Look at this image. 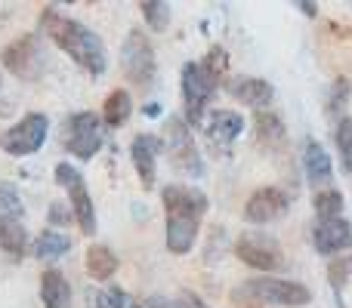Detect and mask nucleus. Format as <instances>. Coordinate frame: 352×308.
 <instances>
[{"instance_id": "1", "label": "nucleus", "mask_w": 352, "mask_h": 308, "mask_svg": "<svg viewBox=\"0 0 352 308\" xmlns=\"http://www.w3.org/2000/svg\"><path fill=\"white\" fill-rule=\"evenodd\" d=\"M41 31L56 43L59 49H65V56L72 62H78V68H84L87 74L99 78L109 68V53H105L102 37L93 28H87L84 22L72 16H62L56 6H47L41 12Z\"/></svg>"}, {"instance_id": "2", "label": "nucleus", "mask_w": 352, "mask_h": 308, "mask_svg": "<svg viewBox=\"0 0 352 308\" xmlns=\"http://www.w3.org/2000/svg\"><path fill=\"white\" fill-rule=\"evenodd\" d=\"M161 204L167 213V250L173 256H186L198 241L207 198L195 185H164Z\"/></svg>"}, {"instance_id": "3", "label": "nucleus", "mask_w": 352, "mask_h": 308, "mask_svg": "<svg viewBox=\"0 0 352 308\" xmlns=\"http://www.w3.org/2000/svg\"><path fill=\"white\" fill-rule=\"evenodd\" d=\"M235 303H248V305H281V308H297L306 305L312 299L309 287L300 281H285V278H250L244 284L235 287L232 293Z\"/></svg>"}, {"instance_id": "4", "label": "nucleus", "mask_w": 352, "mask_h": 308, "mask_svg": "<svg viewBox=\"0 0 352 308\" xmlns=\"http://www.w3.org/2000/svg\"><path fill=\"white\" fill-rule=\"evenodd\" d=\"M105 142V123L93 111H74L62 123V145L68 154H74L78 161H90L99 154Z\"/></svg>"}, {"instance_id": "5", "label": "nucleus", "mask_w": 352, "mask_h": 308, "mask_svg": "<svg viewBox=\"0 0 352 308\" xmlns=\"http://www.w3.org/2000/svg\"><path fill=\"white\" fill-rule=\"evenodd\" d=\"M182 105H186V123L188 127H204V115L217 93L219 80L207 71L201 62H186L182 65Z\"/></svg>"}, {"instance_id": "6", "label": "nucleus", "mask_w": 352, "mask_h": 308, "mask_svg": "<svg viewBox=\"0 0 352 308\" xmlns=\"http://www.w3.org/2000/svg\"><path fill=\"white\" fill-rule=\"evenodd\" d=\"M0 59H3L6 71L16 74L19 80H28V84L31 80H41L43 74L50 71V53H47V47H43V40L37 34L16 37L10 47H3Z\"/></svg>"}, {"instance_id": "7", "label": "nucleus", "mask_w": 352, "mask_h": 308, "mask_svg": "<svg viewBox=\"0 0 352 308\" xmlns=\"http://www.w3.org/2000/svg\"><path fill=\"white\" fill-rule=\"evenodd\" d=\"M121 68H124V78H127L133 86H140V90H148V86L155 84L158 62H155V47H152L146 31L130 28V34L124 37Z\"/></svg>"}, {"instance_id": "8", "label": "nucleus", "mask_w": 352, "mask_h": 308, "mask_svg": "<svg viewBox=\"0 0 352 308\" xmlns=\"http://www.w3.org/2000/svg\"><path fill=\"white\" fill-rule=\"evenodd\" d=\"M53 176H56V182L68 191V200H72L68 206H72V213H74L78 228L84 231V235H96V206H93V198H90V188H87V182H84V173H80L74 163L62 161V163H56Z\"/></svg>"}, {"instance_id": "9", "label": "nucleus", "mask_w": 352, "mask_h": 308, "mask_svg": "<svg viewBox=\"0 0 352 308\" xmlns=\"http://www.w3.org/2000/svg\"><path fill=\"white\" fill-rule=\"evenodd\" d=\"M47 136H50V117L43 111H31L19 123H12L10 130L0 133V148L12 157H28L41 152Z\"/></svg>"}, {"instance_id": "10", "label": "nucleus", "mask_w": 352, "mask_h": 308, "mask_svg": "<svg viewBox=\"0 0 352 308\" xmlns=\"http://www.w3.org/2000/svg\"><path fill=\"white\" fill-rule=\"evenodd\" d=\"M161 142H164V152L170 154V161H173L176 169L188 173L192 179L204 176V161H201V152H198V145H195L192 130H188L186 121L170 117V121H167V127H164Z\"/></svg>"}, {"instance_id": "11", "label": "nucleus", "mask_w": 352, "mask_h": 308, "mask_svg": "<svg viewBox=\"0 0 352 308\" xmlns=\"http://www.w3.org/2000/svg\"><path fill=\"white\" fill-rule=\"evenodd\" d=\"M235 256L244 262V265L256 268V272H278L285 268V253H281L278 241L263 231H244L235 241Z\"/></svg>"}, {"instance_id": "12", "label": "nucleus", "mask_w": 352, "mask_h": 308, "mask_svg": "<svg viewBox=\"0 0 352 308\" xmlns=\"http://www.w3.org/2000/svg\"><path fill=\"white\" fill-rule=\"evenodd\" d=\"M287 210H291V194H287L285 188L266 185V188H256L248 198V204H244V219L254 225H269L285 216Z\"/></svg>"}, {"instance_id": "13", "label": "nucleus", "mask_w": 352, "mask_h": 308, "mask_svg": "<svg viewBox=\"0 0 352 308\" xmlns=\"http://www.w3.org/2000/svg\"><path fill=\"white\" fill-rule=\"evenodd\" d=\"M161 152H164V142L155 133H140L133 139V145H130V157H133V167H136V176H140L142 188H155V182H158V154Z\"/></svg>"}, {"instance_id": "14", "label": "nucleus", "mask_w": 352, "mask_h": 308, "mask_svg": "<svg viewBox=\"0 0 352 308\" xmlns=\"http://www.w3.org/2000/svg\"><path fill=\"white\" fill-rule=\"evenodd\" d=\"M312 247L322 256H340L346 247H352V225L346 216L337 219H318L312 228Z\"/></svg>"}, {"instance_id": "15", "label": "nucleus", "mask_w": 352, "mask_h": 308, "mask_svg": "<svg viewBox=\"0 0 352 308\" xmlns=\"http://www.w3.org/2000/svg\"><path fill=\"white\" fill-rule=\"evenodd\" d=\"M229 93H232V99H238L241 105H248L254 111H266L275 99V86L263 78H250V74L229 80Z\"/></svg>"}, {"instance_id": "16", "label": "nucleus", "mask_w": 352, "mask_h": 308, "mask_svg": "<svg viewBox=\"0 0 352 308\" xmlns=\"http://www.w3.org/2000/svg\"><path fill=\"white\" fill-rule=\"evenodd\" d=\"M303 173L316 191H324L334 182V167H331V154L322 148V142L309 139L303 145Z\"/></svg>"}, {"instance_id": "17", "label": "nucleus", "mask_w": 352, "mask_h": 308, "mask_svg": "<svg viewBox=\"0 0 352 308\" xmlns=\"http://www.w3.org/2000/svg\"><path fill=\"white\" fill-rule=\"evenodd\" d=\"M241 130H244V117L238 111H226V108L210 111V121L204 123V136L210 139V145L223 148V152H229V145L241 136Z\"/></svg>"}, {"instance_id": "18", "label": "nucleus", "mask_w": 352, "mask_h": 308, "mask_svg": "<svg viewBox=\"0 0 352 308\" xmlns=\"http://www.w3.org/2000/svg\"><path fill=\"white\" fill-rule=\"evenodd\" d=\"M41 303L43 308H72V284L59 268H47L41 274Z\"/></svg>"}, {"instance_id": "19", "label": "nucleus", "mask_w": 352, "mask_h": 308, "mask_svg": "<svg viewBox=\"0 0 352 308\" xmlns=\"http://www.w3.org/2000/svg\"><path fill=\"white\" fill-rule=\"evenodd\" d=\"M0 250L10 256L12 262H22L28 253V231L19 219H6L0 216Z\"/></svg>"}, {"instance_id": "20", "label": "nucleus", "mask_w": 352, "mask_h": 308, "mask_svg": "<svg viewBox=\"0 0 352 308\" xmlns=\"http://www.w3.org/2000/svg\"><path fill=\"white\" fill-rule=\"evenodd\" d=\"M254 133L256 139H260L263 148H278L281 142H285L287 130H285V121H281L278 111H256L254 117Z\"/></svg>"}, {"instance_id": "21", "label": "nucleus", "mask_w": 352, "mask_h": 308, "mask_svg": "<svg viewBox=\"0 0 352 308\" xmlns=\"http://www.w3.org/2000/svg\"><path fill=\"white\" fill-rule=\"evenodd\" d=\"M84 265H87V274L93 281H111L118 272V256L111 253L105 244H93L84 256Z\"/></svg>"}, {"instance_id": "22", "label": "nucleus", "mask_w": 352, "mask_h": 308, "mask_svg": "<svg viewBox=\"0 0 352 308\" xmlns=\"http://www.w3.org/2000/svg\"><path fill=\"white\" fill-rule=\"evenodd\" d=\"M72 250V237L65 231H56V228H43L34 241V256L41 262H56Z\"/></svg>"}, {"instance_id": "23", "label": "nucleus", "mask_w": 352, "mask_h": 308, "mask_svg": "<svg viewBox=\"0 0 352 308\" xmlns=\"http://www.w3.org/2000/svg\"><path fill=\"white\" fill-rule=\"evenodd\" d=\"M133 115V99H130L127 90H115L109 99H105V108H102V123L111 130L124 127Z\"/></svg>"}, {"instance_id": "24", "label": "nucleus", "mask_w": 352, "mask_h": 308, "mask_svg": "<svg viewBox=\"0 0 352 308\" xmlns=\"http://www.w3.org/2000/svg\"><path fill=\"white\" fill-rule=\"evenodd\" d=\"M312 206H316L318 219H337V216H343V210H346V198H343L337 188H324V191H316Z\"/></svg>"}, {"instance_id": "25", "label": "nucleus", "mask_w": 352, "mask_h": 308, "mask_svg": "<svg viewBox=\"0 0 352 308\" xmlns=\"http://www.w3.org/2000/svg\"><path fill=\"white\" fill-rule=\"evenodd\" d=\"M140 12L152 31H167V25H170V3H164V0H142Z\"/></svg>"}, {"instance_id": "26", "label": "nucleus", "mask_w": 352, "mask_h": 308, "mask_svg": "<svg viewBox=\"0 0 352 308\" xmlns=\"http://www.w3.org/2000/svg\"><path fill=\"white\" fill-rule=\"evenodd\" d=\"M146 308H207V303L192 290H182L176 296H148Z\"/></svg>"}, {"instance_id": "27", "label": "nucleus", "mask_w": 352, "mask_h": 308, "mask_svg": "<svg viewBox=\"0 0 352 308\" xmlns=\"http://www.w3.org/2000/svg\"><path fill=\"white\" fill-rule=\"evenodd\" d=\"M349 93H352V84L349 78H337L331 84V93H328V115L331 117H346V105H349Z\"/></svg>"}, {"instance_id": "28", "label": "nucleus", "mask_w": 352, "mask_h": 308, "mask_svg": "<svg viewBox=\"0 0 352 308\" xmlns=\"http://www.w3.org/2000/svg\"><path fill=\"white\" fill-rule=\"evenodd\" d=\"M334 142H337V154H340L343 169L352 176V117L349 115L343 117V121H337Z\"/></svg>"}, {"instance_id": "29", "label": "nucleus", "mask_w": 352, "mask_h": 308, "mask_svg": "<svg viewBox=\"0 0 352 308\" xmlns=\"http://www.w3.org/2000/svg\"><path fill=\"white\" fill-rule=\"evenodd\" d=\"M0 216L19 219V222H22V216H25V204L12 182H0Z\"/></svg>"}, {"instance_id": "30", "label": "nucleus", "mask_w": 352, "mask_h": 308, "mask_svg": "<svg viewBox=\"0 0 352 308\" xmlns=\"http://www.w3.org/2000/svg\"><path fill=\"white\" fill-rule=\"evenodd\" d=\"M201 65L207 68V71L213 74V78H223L226 74V68H229V56H226V49L223 47H213V49H207V56L201 59Z\"/></svg>"}, {"instance_id": "31", "label": "nucleus", "mask_w": 352, "mask_h": 308, "mask_svg": "<svg viewBox=\"0 0 352 308\" xmlns=\"http://www.w3.org/2000/svg\"><path fill=\"white\" fill-rule=\"evenodd\" d=\"M96 308H130V299L121 287H105L96 296Z\"/></svg>"}, {"instance_id": "32", "label": "nucleus", "mask_w": 352, "mask_h": 308, "mask_svg": "<svg viewBox=\"0 0 352 308\" xmlns=\"http://www.w3.org/2000/svg\"><path fill=\"white\" fill-rule=\"evenodd\" d=\"M50 222H53V228L59 231V228H65L68 222H74V213H72V206H65L62 200H56V204H50Z\"/></svg>"}, {"instance_id": "33", "label": "nucleus", "mask_w": 352, "mask_h": 308, "mask_svg": "<svg viewBox=\"0 0 352 308\" xmlns=\"http://www.w3.org/2000/svg\"><path fill=\"white\" fill-rule=\"evenodd\" d=\"M297 6L306 12V16H318V3H309V0H300Z\"/></svg>"}, {"instance_id": "34", "label": "nucleus", "mask_w": 352, "mask_h": 308, "mask_svg": "<svg viewBox=\"0 0 352 308\" xmlns=\"http://www.w3.org/2000/svg\"><path fill=\"white\" fill-rule=\"evenodd\" d=\"M158 111H161L158 105H146V115H148V117H158Z\"/></svg>"}, {"instance_id": "35", "label": "nucleus", "mask_w": 352, "mask_h": 308, "mask_svg": "<svg viewBox=\"0 0 352 308\" xmlns=\"http://www.w3.org/2000/svg\"><path fill=\"white\" fill-rule=\"evenodd\" d=\"M130 308H146V305H130Z\"/></svg>"}, {"instance_id": "36", "label": "nucleus", "mask_w": 352, "mask_h": 308, "mask_svg": "<svg viewBox=\"0 0 352 308\" xmlns=\"http://www.w3.org/2000/svg\"><path fill=\"white\" fill-rule=\"evenodd\" d=\"M0 86H3V74H0Z\"/></svg>"}]
</instances>
